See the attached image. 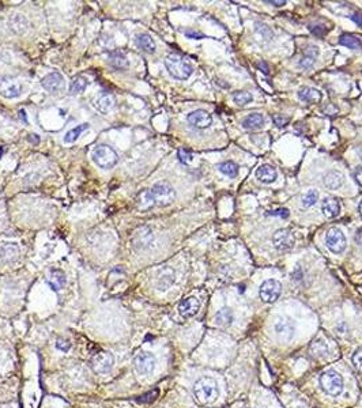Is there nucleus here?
I'll return each instance as SVG.
<instances>
[{
	"mask_svg": "<svg viewBox=\"0 0 362 408\" xmlns=\"http://www.w3.org/2000/svg\"><path fill=\"white\" fill-rule=\"evenodd\" d=\"M193 395L200 404H211L216 400L218 397V385L215 380L210 377H203L197 380L193 387Z\"/></svg>",
	"mask_w": 362,
	"mask_h": 408,
	"instance_id": "1",
	"label": "nucleus"
},
{
	"mask_svg": "<svg viewBox=\"0 0 362 408\" xmlns=\"http://www.w3.org/2000/svg\"><path fill=\"white\" fill-rule=\"evenodd\" d=\"M165 65L166 70L169 71L171 77L180 79V81H185L192 75V65L190 61L184 59L183 56H180L177 53H171L168 58L165 59Z\"/></svg>",
	"mask_w": 362,
	"mask_h": 408,
	"instance_id": "2",
	"label": "nucleus"
},
{
	"mask_svg": "<svg viewBox=\"0 0 362 408\" xmlns=\"http://www.w3.org/2000/svg\"><path fill=\"white\" fill-rule=\"evenodd\" d=\"M320 387L327 395L339 396L343 392V378L335 370H327L320 376Z\"/></svg>",
	"mask_w": 362,
	"mask_h": 408,
	"instance_id": "3",
	"label": "nucleus"
},
{
	"mask_svg": "<svg viewBox=\"0 0 362 408\" xmlns=\"http://www.w3.org/2000/svg\"><path fill=\"white\" fill-rule=\"evenodd\" d=\"M150 192H151L152 200H154L155 205H159V207L169 205L176 199V192L173 189V186L169 183H165V181L157 183L150 189Z\"/></svg>",
	"mask_w": 362,
	"mask_h": 408,
	"instance_id": "4",
	"label": "nucleus"
},
{
	"mask_svg": "<svg viewBox=\"0 0 362 408\" xmlns=\"http://www.w3.org/2000/svg\"><path fill=\"white\" fill-rule=\"evenodd\" d=\"M93 161L101 169H112L117 163L119 155H117V153L114 151L112 147L106 146V144H101V146H98L93 151Z\"/></svg>",
	"mask_w": 362,
	"mask_h": 408,
	"instance_id": "5",
	"label": "nucleus"
},
{
	"mask_svg": "<svg viewBox=\"0 0 362 408\" xmlns=\"http://www.w3.org/2000/svg\"><path fill=\"white\" fill-rule=\"evenodd\" d=\"M325 245L335 255L343 253L347 246V241H346V237L342 233V230L338 227H331L325 233Z\"/></svg>",
	"mask_w": 362,
	"mask_h": 408,
	"instance_id": "6",
	"label": "nucleus"
},
{
	"mask_svg": "<svg viewBox=\"0 0 362 408\" xmlns=\"http://www.w3.org/2000/svg\"><path fill=\"white\" fill-rule=\"evenodd\" d=\"M280 293H282V285L279 282L275 279H268L260 286V298L263 302L266 304H273L275 301L279 298Z\"/></svg>",
	"mask_w": 362,
	"mask_h": 408,
	"instance_id": "7",
	"label": "nucleus"
},
{
	"mask_svg": "<svg viewBox=\"0 0 362 408\" xmlns=\"http://www.w3.org/2000/svg\"><path fill=\"white\" fill-rule=\"evenodd\" d=\"M133 366L142 376L151 374L155 367V358L150 352H139L133 359Z\"/></svg>",
	"mask_w": 362,
	"mask_h": 408,
	"instance_id": "8",
	"label": "nucleus"
},
{
	"mask_svg": "<svg viewBox=\"0 0 362 408\" xmlns=\"http://www.w3.org/2000/svg\"><path fill=\"white\" fill-rule=\"evenodd\" d=\"M113 355L110 352H106V351H101L98 354H95L93 359H91V366L94 369L95 373H100V374H105L110 371V369L113 367Z\"/></svg>",
	"mask_w": 362,
	"mask_h": 408,
	"instance_id": "9",
	"label": "nucleus"
},
{
	"mask_svg": "<svg viewBox=\"0 0 362 408\" xmlns=\"http://www.w3.org/2000/svg\"><path fill=\"white\" fill-rule=\"evenodd\" d=\"M294 243H296V240L290 230L279 229L274 233L273 244L275 245V248L279 250H290L294 246Z\"/></svg>",
	"mask_w": 362,
	"mask_h": 408,
	"instance_id": "10",
	"label": "nucleus"
},
{
	"mask_svg": "<svg viewBox=\"0 0 362 408\" xmlns=\"http://www.w3.org/2000/svg\"><path fill=\"white\" fill-rule=\"evenodd\" d=\"M274 331L277 333V336L285 342H289L294 338V333H296V328H294V323L292 320L289 319H283L280 317L275 321L274 324Z\"/></svg>",
	"mask_w": 362,
	"mask_h": 408,
	"instance_id": "11",
	"label": "nucleus"
},
{
	"mask_svg": "<svg viewBox=\"0 0 362 408\" xmlns=\"http://www.w3.org/2000/svg\"><path fill=\"white\" fill-rule=\"evenodd\" d=\"M0 94L8 100L17 98L22 94V86L14 78H3L0 82Z\"/></svg>",
	"mask_w": 362,
	"mask_h": 408,
	"instance_id": "12",
	"label": "nucleus"
},
{
	"mask_svg": "<svg viewBox=\"0 0 362 408\" xmlns=\"http://www.w3.org/2000/svg\"><path fill=\"white\" fill-rule=\"evenodd\" d=\"M187 120H188V122L192 127L204 129V128H209L211 125L213 117H211L209 112H206L203 109H197V110L191 112L188 117H187Z\"/></svg>",
	"mask_w": 362,
	"mask_h": 408,
	"instance_id": "13",
	"label": "nucleus"
},
{
	"mask_svg": "<svg viewBox=\"0 0 362 408\" xmlns=\"http://www.w3.org/2000/svg\"><path fill=\"white\" fill-rule=\"evenodd\" d=\"M41 86L51 93H59L64 89V78L59 72H51L41 79Z\"/></svg>",
	"mask_w": 362,
	"mask_h": 408,
	"instance_id": "14",
	"label": "nucleus"
},
{
	"mask_svg": "<svg viewBox=\"0 0 362 408\" xmlns=\"http://www.w3.org/2000/svg\"><path fill=\"white\" fill-rule=\"evenodd\" d=\"M199 309H200V302L195 297H188V298L181 301L180 305H178V313L184 319L193 317L199 312Z\"/></svg>",
	"mask_w": 362,
	"mask_h": 408,
	"instance_id": "15",
	"label": "nucleus"
},
{
	"mask_svg": "<svg viewBox=\"0 0 362 408\" xmlns=\"http://www.w3.org/2000/svg\"><path fill=\"white\" fill-rule=\"evenodd\" d=\"M116 105V100L112 94L109 93H102L100 96L95 98L94 106L97 110H100L101 113H108Z\"/></svg>",
	"mask_w": 362,
	"mask_h": 408,
	"instance_id": "16",
	"label": "nucleus"
},
{
	"mask_svg": "<svg viewBox=\"0 0 362 408\" xmlns=\"http://www.w3.org/2000/svg\"><path fill=\"white\" fill-rule=\"evenodd\" d=\"M278 177L277 170L274 169L273 166L270 165H261L257 170H256V179L259 180L260 183L264 184H271Z\"/></svg>",
	"mask_w": 362,
	"mask_h": 408,
	"instance_id": "17",
	"label": "nucleus"
},
{
	"mask_svg": "<svg viewBox=\"0 0 362 408\" xmlns=\"http://www.w3.org/2000/svg\"><path fill=\"white\" fill-rule=\"evenodd\" d=\"M321 211L327 218H335L341 212V204L335 198L324 199V202L321 203Z\"/></svg>",
	"mask_w": 362,
	"mask_h": 408,
	"instance_id": "18",
	"label": "nucleus"
},
{
	"mask_svg": "<svg viewBox=\"0 0 362 408\" xmlns=\"http://www.w3.org/2000/svg\"><path fill=\"white\" fill-rule=\"evenodd\" d=\"M152 241V233L147 227H142L136 233H135V238H133V244L135 246L139 249L147 248Z\"/></svg>",
	"mask_w": 362,
	"mask_h": 408,
	"instance_id": "19",
	"label": "nucleus"
},
{
	"mask_svg": "<svg viewBox=\"0 0 362 408\" xmlns=\"http://www.w3.org/2000/svg\"><path fill=\"white\" fill-rule=\"evenodd\" d=\"M343 180H344V177H343L342 173L332 170V172H328L324 176L323 184L328 189H338L343 185Z\"/></svg>",
	"mask_w": 362,
	"mask_h": 408,
	"instance_id": "20",
	"label": "nucleus"
},
{
	"mask_svg": "<svg viewBox=\"0 0 362 408\" xmlns=\"http://www.w3.org/2000/svg\"><path fill=\"white\" fill-rule=\"evenodd\" d=\"M108 63L113 68H116V70H126V68H128L127 56L120 51L110 52L108 56Z\"/></svg>",
	"mask_w": 362,
	"mask_h": 408,
	"instance_id": "21",
	"label": "nucleus"
},
{
	"mask_svg": "<svg viewBox=\"0 0 362 408\" xmlns=\"http://www.w3.org/2000/svg\"><path fill=\"white\" fill-rule=\"evenodd\" d=\"M298 97L299 100L308 102V103H319L323 98L321 93L318 89H313V87H302L299 90Z\"/></svg>",
	"mask_w": 362,
	"mask_h": 408,
	"instance_id": "22",
	"label": "nucleus"
},
{
	"mask_svg": "<svg viewBox=\"0 0 362 408\" xmlns=\"http://www.w3.org/2000/svg\"><path fill=\"white\" fill-rule=\"evenodd\" d=\"M233 320H234L233 310H232L230 307H228V306H225V307H222V309H219L215 314L216 326H223V328H225V326H232Z\"/></svg>",
	"mask_w": 362,
	"mask_h": 408,
	"instance_id": "23",
	"label": "nucleus"
},
{
	"mask_svg": "<svg viewBox=\"0 0 362 408\" xmlns=\"http://www.w3.org/2000/svg\"><path fill=\"white\" fill-rule=\"evenodd\" d=\"M48 283L52 287V290L60 291L65 285V275L60 269H53L51 274L48 275Z\"/></svg>",
	"mask_w": 362,
	"mask_h": 408,
	"instance_id": "24",
	"label": "nucleus"
},
{
	"mask_svg": "<svg viewBox=\"0 0 362 408\" xmlns=\"http://www.w3.org/2000/svg\"><path fill=\"white\" fill-rule=\"evenodd\" d=\"M318 56H319V49L316 48V46H313V45L306 46L304 51V58H302V60L299 61V65H301L302 68H311L312 65L315 64V61H316Z\"/></svg>",
	"mask_w": 362,
	"mask_h": 408,
	"instance_id": "25",
	"label": "nucleus"
},
{
	"mask_svg": "<svg viewBox=\"0 0 362 408\" xmlns=\"http://www.w3.org/2000/svg\"><path fill=\"white\" fill-rule=\"evenodd\" d=\"M242 127L247 129H259L264 125V117L260 113H252L242 120Z\"/></svg>",
	"mask_w": 362,
	"mask_h": 408,
	"instance_id": "26",
	"label": "nucleus"
},
{
	"mask_svg": "<svg viewBox=\"0 0 362 408\" xmlns=\"http://www.w3.org/2000/svg\"><path fill=\"white\" fill-rule=\"evenodd\" d=\"M136 204H138V208H139L140 211L150 210V208H152V207L155 205L154 200H152L151 192H150V189H145V191L140 192L139 195H138V200H136Z\"/></svg>",
	"mask_w": 362,
	"mask_h": 408,
	"instance_id": "27",
	"label": "nucleus"
},
{
	"mask_svg": "<svg viewBox=\"0 0 362 408\" xmlns=\"http://www.w3.org/2000/svg\"><path fill=\"white\" fill-rule=\"evenodd\" d=\"M136 44L139 46L140 49H143L147 53H154L155 52V42L154 40L151 39V36L149 34H138L136 36Z\"/></svg>",
	"mask_w": 362,
	"mask_h": 408,
	"instance_id": "28",
	"label": "nucleus"
},
{
	"mask_svg": "<svg viewBox=\"0 0 362 408\" xmlns=\"http://www.w3.org/2000/svg\"><path fill=\"white\" fill-rule=\"evenodd\" d=\"M339 44L350 48V49H362V42L361 40L353 36V34H343L339 39Z\"/></svg>",
	"mask_w": 362,
	"mask_h": 408,
	"instance_id": "29",
	"label": "nucleus"
},
{
	"mask_svg": "<svg viewBox=\"0 0 362 408\" xmlns=\"http://www.w3.org/2000/svg\"><path fill=\"white\" fill-rule=\"evenodd\" d=\"M86 129H89V124H81V125H78V127L70 129V131L65 134V136H64V143H75V142L78 141V138H79Z\"/></svg>",
	"mask_w": 362,
	"mask_h": 408,
	"instance_id": "30",
	"label": "nucleus"
},
{
	"mask_svg": "<svg viewBox=\"0 0 362 408\" xmlns=\"http://www.w3.org/2000/svg\"><path fill=\"white\" fill-rule=\"evenodd\" d=\"M87 84H89V82H87V79H86V78H83V77L74 78V79H72V82H71L70 93L71 94H81V93H83V91L86 90Z\"/></svg>",
	"mask_w": 362,
	"mask_h": 408,
	"instance_id": "31",
	"label": "nucleus"
},
{
	"mask_svg": "<svg viewBox=\"0 0 362 408\" xmlns=\"http://www.w3.org/2000/svg\"><path fill=\"white\" fill-rule=\"evenodd\" d=\"M219 170H221L225 176L234 179V177H237V174H238V166L235 165L234 162L228 161V162H222V163L219 165Z\"/></svg>",
	"mask_w": 362,
	"mask_h": 408,
	"instance_id": "32",
	"label": "nucleus"
},
{
	"mask_svg": "<svg viewBox=\"0 0 362 408\" xmlns=\"http://www.w3.org/2000/svg\"><path fill=\"white\" fill-rule=\"evenodd\" d=\"M233 100H234L237 105L244 106V105H247V103L252 101V94L248 93V91H235L234 94H233Z\"/></svg>",
	"mask_w": 362,
	"mask_h": 408,
	"instance_id": "33",
	"label": "nucleus"
},
{
	"mask_svg": "<svg viewBox=\"0 0 362 408\" xmlns=\"http://www.w3.org/2000/svg\"><path fill=\"white\" fill-rule=\"evenodd\" d=\"M318 200H319L318 191H309L306 195L302 196V205H304V207H312V205H315V204H316Z\"/></svg>",
	"mask_w": 362,
	"mask_h": 408,
	"instance_id": "34",
	"label": "nucleus"
},
{
	"mask_svg": "<svg viewBox=\"0 0 362 408\" xmlns=\"http://www.w3.org/2000/svg\"><path fill=\"white\" fill-rule=\"evenodd\" d=\"M273 122L274 124L277 125V127L279 128H283L286 127L289 122H290V117L289 116H285V115H274L273 116Z\"/></svg>",
	"mask_w": 362,
	"mask_h": 408,
	"instance_id": "35",
	"label": "nucleus"
},
{
	"mask_svg": "<svg viewBox=\"0 0 362 408\" xmlns=\"http://www.w3.org/2000/svg\"><path fill=\"white\" fill-rule=\"evenodd\" d=\"M312 351L316 354V355H324L327 352V346L324 342L321 340H316L313 345H312Z\"/></svg>",
	"mask_w": 362,
	"mask_h": 408,
	"instance_id": "36",
	"label": "nucleus"
},
{
	"mask_svg": "<svg viewBox=\"0 0 362 408\" xmlns=\"http://www.w3.org/2000/svg\"><path fill=\"white\" fill-rule=\"evenodd\" d=\"M157 396H158V390H152V392H149V393H146V395L140 396V399H138V402H139V403H151V402H154L155 399H157Z\"/></svg>",
	"mask_w": 362,
	"mask_h": 408,
	"instance_id": "37",
	"label": "nucleus"
},
{
	"mask_svg": "<svg viewBox=\"0 0 362 408\" xmlns=\"http://www.w3.org/2000/svg\"><path fill=\"white\" fill-rule=\"evenodd\" d=\"M178 160L181 161L183 163H190L191 161H192V154H191L188 150L180 148V150H178Z\"/></svg>",
	"mask_w": 362,
	"mask_h": 408,
	"instance_id": "38",
	"label": "nucleus"
},
{
	"mask_svg": "<svg viewBox=\"0 0 362 408\" xmlns=\"http://www.w3.org/2000/svg\"><path fill=\"white\" fill-rule=\"evenodd\" d=\"M353 365H354V367H356L358 371H361L362 373V350H358L353 355Z\"/></svg>",
	"mask_w": 362,
	"mask_h": 408,
	"instance_id": "39",
	"label": "nucleus"
},
{
	"mask_svg": "<svg viewBox=\"0 0 362 408\" xmlns=\"http://www.w3.org/2000/svg\"><path fill=\"white\" fill-rule=\"evenodd\" d=\"M270 215H275V217L280 218H287L289 217V210L287 208H278L275 211H270Z\"/></svg>",
	"mask_w": 362,
	"mask_h": 408,
	"instance_id": "40",
	"label": "nucleus"
},
{
	"mask_svg": "<svg viewBox=\"0 0 362 408\" xmlns=\"http://www.w3.org/2000/svg\"><path fill=\"white\" fill-rule=\"evenodd\" d=\"M311 32L313 33V34L319 36V37H321V36H324V34L327 33V29L323 27V26H312Z\"/></svg>",
	"mask_w": 362,
	"mask_h": 408,
	"instance_id": "41",
	"label": "nucleus"
},
{
	"mask_svg": "<svg viewBox=\"0 0 362 408\" xmlns=\"http://www.w3.org/2000/svg\"><path fill=\"white\" fill-rule=\"evenodd\" d=\"M354 180L357 181V184L362 186V165L356 167V170H354Z\"/></svg>",
	"mask_w": 362,
	"mask_h": 408,
	"instance_id": "42",
	"label": "nucleus"
},
{
	"mask_svg": "<svg viewBox=\"0 0 362 408\" xmlns=\"http://www.w3.org/2000/svg\"><path fill=\"white\" fill-rule=\"evenodd\" d=\"M185 36H187V37H190V39H195V40H200L204 37L202 33L193 32V30H187V32H185Z\"/></svg>",
	"mask_w": 362,
	"mask_h": 408,
	"instance_id": "43",
	"label": "nucleus"
},
{
	"mask_svg": "<svg viewBox=\"0 0 362 408\" xmlns=\"http://www.w3.org/2000/svg\"><path fill=\"white\" fill-rule=\"evenodd\" d=\"M354 238H356V243L362 248V227H358V229H357L356 237H354Z\"/></svg>",
	"mask_w": 362,
	"mask_h": 408,
	"instance_id": "44",
	"label": "nucleus"
},
{
	"mask_svg": "<svg viewBox=\"0 0 362 408\" xmlns=\"http://www.w3.org/2000/svg\"><path fill=\"white\" fill-rule=\"evenodd\" d=\"M57 348L67 351L70 348V343H68V342H63V340H59V342H57Z\"/></svg>",
	"mask_w": 362,
	"mask_h": 408,
	"instance_id": "45",
	"label": "nucleus"
},
{
	"mask_svg": "<svg viewBox=\"0 0 362 408\" xmlns=\"http://www.w3.org/2000/svg\"><path fill=\"white\" fill-rule=\"evenodd\" d=\"M350 18L354 20L358 26H362V14H354V15H351Z\"/></svg>",
	"mask_w": 362,
	"mask_h": 408,
	"instance_id": "46",
	"label": "nucleus"
},
{
	"mask_svg": "<svg viewBox=\"0 0 362 408\" xmlns=\"http://www.w3.org/2000/svg\"><path fill=\"white\" fill-rule=\"evenodd\" d=\"M267 4H273V6L275 7H280V6H285L286 1L285 0H280V1H275V0H266Z\"/></svg>",
	"mask_w": 362,
	"mask_h": 408,
	"instance_id": "47",
	"label": "nucleus"
},
{
	"mask_svg": "<svg viewBox=\"0 0 362 408\" xmlns=\"http://www.w3.org/2000/svg\"><path fill=\"white\" fill-rule=\"evenodd\" d=\"M257 67H259V70H260L261 72H264V74H268V72H270L268 65H267V63H264V61H259V63H257Z\"/></svg>",
	"mask_w": 362,
	"mask_h": 408,
	"instance_id": "48",
	"label": "nucleus"
},
{
	"mask_svg": "<svg viewBox=\"0 0 362 408\" xmlns=\"http://www.w3.org/2000/svg\"><path fill=\"white\" fill-rule=\"evenodd\" d=\"M358 212H360V215L362 217V200L360 202V204H358Z\"/></svg>",
	"mask_w": 362,
	"mask_h": 408,
	"instance_id": "49",
	"label": "nucleus"
},
{
	"mask_svg": "<svg viewBox=\"0 0 362 408\" xmlns=\"http://www.w3.org/2000/svg\"><path fill=\"white\" fill-rule=\"evenodd\" d=\"M360 157H361V161H362V150L360 151Z\"/></svg>",
	"mask_w": 362,
	"mask_h": 408,
	"instance_id": "50",
	"label": "nucleus"
},
{
	"mask_svg": "<svg viewBox=\"0 0 362 408\" xmlns=\"http://www.w3.org/2000/svg\"><path fill=\"white\" fill-rule=\"evenodd\" d=\"M0 154H1V151H0Z\"/></svg>",
	"mask_w": 362,
	"mask_h": 408,
	"instance_id": "51",
	"label": "nucleus"
}]
</instances>
